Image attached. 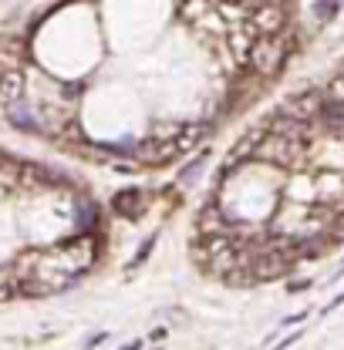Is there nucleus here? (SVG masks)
<instances>
[{"mask_svg":"<svg viewBox=\"0 0 344 350\" xmlns=\"http://www.w3.org/2000/svg\"><path fill=\"white\" fill-rule=\"evenodd\" d=\"M287 47H291L287 38H257L243 64H247L257 78H273V75L284 68V61H287Z\"/></svg>","mask_w":344,"mask_h":350,"instance_id":"1","label":"nucleus"},{"mask_svg":"<svg viewBox=\"0 0 344 350\" xmlns=\"http://www.w3.org/2000/svg\"><path fill=\"white\" fill-rule=\"evenodd\" d=\"M324 108H328V101H324V91H317V88H307V91L294 94V98H287V101L280 105V115H287L291 122H301V125H317V129H321Z\"/></svg>","mask_w":344,"mask_h":350,"instance_id":"2","label":"nucleus"},{"mask_svg":"<svg viewBox=\"0 0 344 350\" xmlns=\"http://www.w3.org/2000/svg\"><path fill=\"white\" fill-rule=\"evenodd\" d=\"M287 21H291V7H284V3H257V7H250L247 27L254 31V38H284Z\"/></svg>","mask_w":344,"mask_h":350,"instance_id":"3","label":"nucleus"},{"mask_svg":"<svg viewBox=\"0 0 344 350\" xmlns=\"http://www.w3.org/2000/svg\"><path fill=\"white\" fill-rule=\"evenodd\" d=\"M132 155H135L138 165H145V169H162V165H172L175 159H182V152H179L175 142H156L152 135L142 138V142L132 148Z\"/></svg>","mask_w":344,"mask_h":350,"instance_id":"4","label":"nucleus"},{"mask_svg":"<svg viewBox=\"0 0 344 350\" xmlns=\"http://www.w3.org/2000/svg\"><path fill=\"white\" fill-rule=\"evenodd\" d=\"M145 206H149V199H142V192H138V189H132V192H119V196H115V213H119V216L138 219L142 213H145Z\"/></svg>","mask_w":344,"mask_h":350,"instance_id":"5","label":"nucleus"},{"mask_svg":"<svg viewBox=\"0 0 344 350\" xmlns=\"http://www.w3.org/2000/svg\"><path fill=\"white\" fill-rule=\"evenodd\" d=\"M324 101L334 105V108H344V68L331 75V81L324 85Z\"/></svg>","mask_w":344,"mask_h":350,"instance_id":"6","label":"nucleus"},{"mask_svg":"<svg viewBox=\"0 0 344 350\" xmlns=\"http://www.w3.org/2000/svg\"><path fill=\"white\" fill-rule=\"evenodd\" d=\"M156 239H159V232H156V236H149V239H145V243L138 246V253H135V260H132L129 266H125V269H138L142 262L149 260V253H152V246H156Z\"/></svg>","mask_w":344,"mask_h":350,"instance_id":"7","label":"nucleus"},{"mask_svg":"<svg viewBox=\"0 0 344 350\" xmlns=\"http://www.w3.org/2000/svg\"><path fill=\"white\" fill-rule=\"evenodd\" d=\"M297 340H301V334H291L287 340H280V344H277V347H273V350H287V347H291V344H297Z\"/></svg>","mask_w":344,"mask_h":350,"instance_id":"8","label":"nucleus"},{"mask_svg":"<svg viewBox=\"0 0 344 350\" xmlns=\"http://www.w3.org/2000/svg\"><path fill=\"white\" fill-rule=\"evenodd\" d=\"M304 317H307V313H297V317H287V320H284V327H291V323H301Z\"/></svg>","mask_w":344,"mask_h":350,"instance_id":"9","label":"nucleus"},{"mask_svg":"<svg viewBox=\"0 0 344 350\" xmlns=\"http://www.w3.org/2000/svg\"><path fill=\"white\" fill-rule=\"evenodd\" d=\"M341 304H344V293H338V297L331 300V306H328V310H334V306H341Z\"/></svg>","mask_w":344,"mask_h":350,"instance_id":"10","label":"nucleus"},{"mask_svg":"<svg viewBox=\"0 0 344 350\" xmlns=\"http://www.w3.org/2000/svg\"><path fill=\"white\" fill-rule=\"evenodd\" d=\"M122 350H138V344H125V347H122Z\"/></svg>","mask_w":344,"mask_h":350,"instance_id":"11","label":"nucleus"}]
</instances>
